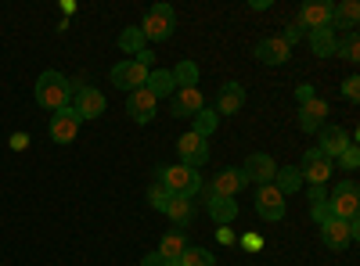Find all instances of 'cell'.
Masks as SVG:
<instances>
[{"label": "cell", "instance_id": "d6986e66", "mask_svg": "<svg viewBox=\"0 0 360 266\" xmlns=\"http://www.w3.org/2000/svg\"><path fill=\"white\" fill-rule=\"evenodd\" d=\"M256 58H259L263 65H285L288 58H292V47L281 36H266V40L256 44Z\"/></svg>", "mask_w": 360, "mask_h": 266}, {"label": "cell", "instance_id": "5bb4252c", "mask_svg": "<svg viewBox=\"0 0 360 266\" xmlns=\"http://www.w3.org/2000/svg\"><path fill=\"white\" fill-rule=\"evenodd\" d=\"M242 173H245V180H249V184H256V187H266V184H274L278 162L270 159V155H263V152H256V155H249V159H245Z\"/></svg>", "mask_w": 360, "mask_h": 266}, {"label": "cell", "instance_id": "f1b7e54d", "mask_svg": "<svg viewBox=\"0 0 360 266\" xmlns=\"http://www.w3.org/2000/svg\"><path fill=\"white\" fill-rule=\"evenodd\" d=\"M119 51H127V54H141V51H148V40H144V33L137 25H130V29H123V33H119Z\"/></svg>", "mask_w": 360, "mask_h": 266}, {"label": "cell", "instance_id": "f35d334b", "mask_svg": "<svg viewBox=\"0 0 360 266\" xmlns=\"http://www.w3.org/2000/svg\"><path fill=\"white\" fill-rule=\"evenodd\" d=\"M295 98H299V105H303V101H310V98H317L314 83H303V86H295Z\"/></svg>", "mask_w": 360, "mask_h": 266}, {"label": "cell", "instance_id": "52a82bcc", "mask_svg": "<svg viewBox=\"0 0 360 266\" xmlns=\"http://www.w3.org/2000/svg\"><path fill=\"white\" fill-rule=\"evenodd\" d=\"M328 209H332L335 220H353L356 209H360V187H356L353 180L335 184V191L328 194Z\"/></svg>", "mask_w": 360, "mask_h": 266}, {"label": "cell", "instance_id": "83f0119b", "mask_svg": "<svg viewBox=\"0 0 360 266\" xmlns=\"http://www.w3.org/2000/svg\"><path fill=\"white\" fill-rule=\"evenodd\" d=\"M217 126H220V115L213 112V108H202L198 115H195V137H202V140H209V137H213L217 133Z\"/></svg>", "mask_w": 360, "mask_h": 266}, {"label": "cell", "instance_id": "603a6c76", "mask_svg": "<svg viewBox=\"0 0 360 266\" xmlns=\"http://www.w3.org/2000/svg\"><path fill=\"white\" fill-rule=\"evenodd\" d=\"M205 209L213 216L217 227H231L234 216H238V201L234 198H217V194H205Z\"/></svg>", "mask_w": 360, "mask_h": 266}, {"label": "cell", "instance_id": "74e56055", "mask_svg": "<svg viewBox=\"0 0 360 266\" xmlns=\"http://www.w3.org/2000/svg\"><path fill=\"white\" fill-rule=\"evenodd\" d=\"M242 248H245V252H259V248H263V238H259V234H245Z\"/></svg>", "mask_w": 360, "mask_h": 266}, {"label": "cell", "instance_id": "44dd1931", "mask_svg": "<svg viewBox=\"0 0 360 266\" xmlns=\"http://www.w3.org/2000/svg\"><path fill=\"white\" fill-rule=\"evenodd\" d=\"M356 22H360V4L356 0H342V4L332 8V33L339 36V29H346V33H356Z\"/></svg>", "mask_w": 360, "mask_h": 266}, {"label": "cell", "instance_id": "5b68a950", "mask_svg": "<svg viewBox=\"0 0 360 266\" xmlns=\"http://www.w3.org/2000/svg\"><path fill=\"white\" fill-rule=\"evenodd\" d=\"M360 238V220L353 216V220H328L324 227H321V241L332 248V252H342L349 241H356Z\"/></svg>", "mask_w": 360, "mask_h": 266}, {"label": "cell", "instance_id": "d590c367", "mask_svg": "<svg viewBox=\"0 0 360 266\" xmlns=\"http://www.w3.org/2000/svg\"><path fill=\"white\" fill-rule=\"evenodd\" d=\"M310 220H314L317 227H324L328 220H332V209H328V201H321V205H310Z\"/></svg>", "mask_w": 360, "mask_h": 266}, {"label": "cell", "instance_id": "4fadbf2b", "mask_svg": "<svg viewBox=\"0 0 360 266\" xmlns=\"http://www.w3.org/2000/svg\"><path fill=\"white\" fill-rule=\"evenodd\" d=\"M47 133H51L54 144H72V140L79 137V119H76V112H72V108L54 112L51 123H47Z\"/></svg>", "mask_w": 360, "mask_h": 266}, {"label": "cell", "instance_id": "60d3db41", "mask_svg": "<svg viewBox=\"0 0 360 266\" xmlns=\"http://www.w3.org/2000/svg\"><path fill=\"white\" fill-rule=\"evenodd\" d=\"M141 266H169V262H166V259H162L159 252H148V255L141 259Z\"/></svg>", "mask_w": 360, "mask_h": 266}, {"label": "cell", "instance_id": "ab89813d", "mask_svg": "<svg viewBox=\"0 0 360 266\" xmlns=\"http://www.w3.org/2000/svg\"><path fill=\"white\" fill-rule=\"evenodd\" d=\"M213 234H217V241H220V245H234V234H231V227H217Z\"/></svg>", "mask_w": 360, "mask_h": 266}, {"label": "cell", "instance_id": "6da1fadb", "mask_svg": "<svg viewBox=\"0 0 360 266\" xmlns=\"http://www.w3.org/2000/svg\"><path fill=\"white\" fill-rule=\"evenodd\" d=\"M33 98H37V105L44 108V112H62V108H69L72 105V83L62 76V72H54V69H47V72H40L37 76V86H33Z\"/></svg>", "mask_w": 360, "mask_h": 266}, {"label": "cell", "instance_id": "e0dca14e", "mask_svg": "<svg viewBox=\"0 0 360 266\" xmlns=\"http://www.w3.org/2000/svg\"><path fill=\"white\" fill-rule=\"evenodd\" d=\"M328 123V101L324 98H310L299 105V130L303 133H317Z\"/></svg>", "mask_w": 360, "mask_h": 266}, {"label": "cell", "instance_id": "4dcf8cb0", "mask_svg": "<svg viewBox=\"0 0 360 266\" xmlns=\"http://www.w3.org/2000/svg\"><path fill=\"white\" fill-rule=\"evenodd\" d=\"M176 266H217V255L209 252V248H195V245H188L184 255L176 259Z\"/></svg>", "mask_w": 360, "mask_h": 266}, {"label": "cell", "instance_id": "2e32d148", "mask_svg": "<svg viewBox=\"0 0 360 266\" xmlns=\"http://www.w3.org/2000/svg\"><path fill=\"white\" fill-rule=\"evenodd\" d=\"M155 98L148 94V86H141V91H134V94H127V115L137 123V126H148L155 119Z\"/></svg>", "mask_w": 360, "mask_h": 266}, {"label": "cell", "instance_id": "836d02e7", "mask_svg": "<svg viewBox=\"0 0 360 266\" xmlns=\"http://www.w3.org/2000/svg\"><path fill=\"white\" fill-rule=\"evenodd\" d=\"M335 162H339V166H342L346 173H353V169L360 166V147H356V144H349V147H346V152H342V155H339Z\"/></svg>", "mask_w": 360, "mask_h": 266}, {"label": "cell", "instance_id": "9c48e42d", "mask_svg": "<svg viewBox=\"0 0 360 266\" xmlns=\"http://www.w3.org/2000/svg\"><path fill=\"white\" fill-rule=\"evenodd\" d=\"M205 108V98L198 86H180V91L169 98V115L173 119H195V115Z\"/></svg>", "mask_w": 360, "mask_h": 266}, {"label": "cell", "instance_id": "8fae6325", "mask_svg": "<svg viewBox=\"0 0 360 266\" xmlns=\"http://www.w3.org/2000/svg\"><path fill=\"white\" fill-rule=\"evenodd\" d=\"M249 180H245V173L242 166H224L217 176H213V184L205 187V194H217V198H234L238 191H242Z\"/></svg>", "mask_w": 360, "mask_h": 266}, {"label": "cell", "instance_id": "cb8c5ba5", "mask_svg": "<svg viewBox=\"0 0 360 266\" xmlns=\"http://www.w3.org/2000/svg\"><path fill=\"white\" fill-rule=\"evenodd\" d=\"M184 248H188V230H166L162 234V241H159V255L166 259V262H176L180 255H184Z\"/></svg>", "mask_w": 360, "mask_h": 266}, {"label": "cell", "instance_id": "b9f144b4", "mask_svg": "<svg viewBox=\"0 0 360 266\" xmlns=\"http://www.w3.org/2000/svg\"><path fill=\"white\" fill-rule=\"evenodd\" d=\"M11 147H15V152H25V147H29V133H15L11 137Z\"/></svg>", "mask_w": 360, "mask_h": 266}, {"label": "cell", "instance_id": "d6a6232c", "mask_svg": "<svg viewBox=\"0 0 360 266\" xmlns=\"http://www.w3.org/2000/svg\"><path fill=\"white\" fill-rule=\"evenodd\" d=\"M148 205H152L155 213H166V205H169V191H166L159 180H155L152 187H148Z\"/></svg>", "mask_w": 360, "mask_h": 266}, {"label": "cell", "instance_id": "30bf717a", "mask_svg": "<svg viewBox=\"0 0 360 266\" xmlns=\"http://www.w3.org/2000/svg\"><path fill=\"white\" fill-rule=\"evenodd\" d=\"M353 140H349V133L342 130V126H335V123H324L321 130H317V152L324 155V159H339L346 147H349Z\"/></svg>", "mask_w": 360, "mask_h": 266}, {"label": "cell", "instance_id": "8d00e7d4", "mask_svg": "<svg viewBox=\"0 0 360 266\" xmlns=\"http://www.w3.org/2000/svg\"><path fill=\"white\" fill-rule=\"evenodd\" d=\"M303 36H307V29H303V25H299V22H292V25L285 29V36H281V40H285V44L292 47L295 40H303Z\"/></svg>", "mask_w": 360, "mask_h": 266}, {"label": "cell", "instance_id": "7402d4cb", "mask_svg": "<svg viewBox=\"0 0 360 266\" xmlns=\"http://www.w3.org/2000/svg\"><path fill=\"white\" fill-rule=\"evenodd\" d=\"M166 216L173 220V227H176V230H188V227L195 223V198H180V194H169Z\"/></svg>", "mask_w": 360, "mask_h": 266}, {"label": "cell", "instance_id": "9a60e30c", "mask_svg": "<svg viewBox=\"0 0 360 266\" xmlns=\"http://www.w3.org/2000/svg\"><path fill=\"white\" fill-rule=\"evenodd\" d=\"M256 213L266 220V223H278L285 220V194L274 187V184H266L256 191Z\"/></svg>", "mask_w": 360, "mask_h": 266}, {"label": "cell", "instance_id": "1f68e13d", "mask_svg": "<svg viewBox=\"0 0 360 266\" xmlns=\"http://www.w3.org/2000/svg\"><path fill=\"white\" fill-rule=\"evenodd\" d=\"M335 54L342 58V62H349V65H356V62H360V36H356V33H346V36L339 40V47H335Z\"/></svg>", "mask_w": 360, "mask_h": 266}, {"label": "cell", "instance_id": "7bdbcfd3", "mask_svg": "<svg viewBox=\"0 0 360 266\" xmlns=\"http://www.w3.org/2000/svg\"><path fill=\"white\" fill-rule=\"evenodd\" d=\"M321 201H328V191L324 187H310V205H321Z\"/></svg>", "mask_w": 360, "mask_h": 266}, {"label": "cell", "instance_id": "4316f807", "mask_svg": "<svg viewBox=\"0 0 360 266\" xmlns=\"http://www.w3.org/2000/svg\"><path fill=\"white\" fill-rule=\"evenodd\" d=\"M274 187L288 198V194H295L299 187H303V176H299V166H281L278 173H274Z\"/></svg>", "mask_w": 360, "mask_h": 266}, {"label": "cell", "instance_id": "ee69618b", "mask_svg": "<svg viewBox=\"0 0 360 266\" xmlns=\"http://www.w3.org/2000/svg\"><path fill=\"white\" fill-rule=\"evenodd\" d=\"M137 62L152 69V65H155V54H152V51H141V54H137Z\"/></svg>", "mask_w": 360, "mask_h": 266}, {"label": "cell", "instance_id": "ffe728a7", "mask_svg": "<svg viewBox=\"0 0 360 266\" xmlns=\"http://www.w3.org/2000/svg\"><path fill=\"white\" fill-rule=\"evenodd\" d=\"M242 105H245V86H242V83H224L220 94H217V108H213V112L224 119V115L242 112Z\"/></svg>", "mask_w": 360, "mask_h": 266}, {"label": "cell", "instance_id": "e575fe53", "mask_svg": "<svg viewBox=\"0 0 360 266\" xmlns=\"http://www.w3.org/2000/svg\"><path fill=\"white\" fill-rule=\"evenodd\" d=\"M342 98L346 101H360V79L356 76H346L342 79Z\"/></svg>", "mask_w": 360, "mask_h": 266}, {"label": "cell", "instance_id": "d4e9b609", "mask_svg": "<svg viewBox=\"0 0 360 266\" xmlns=\"http://www.w3.org/2000/svg\"><path fill=\"white\" fill-rule=\"evenodd\" d=\"M148 94H152L155 101L159 98H169V94H176V83H173V72L169 69H152V72H148Z\"/></svg>", "mask_w": 360, "mask_h": 266}, {"label": "cell", "instance_id": "8992f818", "mask_svg": "<svg viewBox=\"0 0 360 266\" xmlns=\"http://www.w3.org/2000/svg\"><path fill=\"white\" fill-rule=\"evenodd\" d=\"M332 173H335V162L324 159L317 147H310L303 155V162H299V176H303V184H310V187H324L332 180Z\"/></svg>", "mask_w": 360, "mask_h": 266}, {"label": "cell", "instance_id": "277c9868", "mask_svg": "<svg viewBox=\"0 0 360 266\" xmlns=\"http://www.w3.org/2000/svg\"><path fill=\"white\" fill-rule=\"evenodd\" d=\"M69 108L76 112L79 123H86V119H101L105 108H108V101H105V94L98 91V86H79V83H72V105H69Z\"/></svg>", "mask_w": 360, "mask_h": 266}, {"label": "cell", "instance_id": "f546056e", "mask_svg": "<svg viewBox=\"0 0 360 266\" xmlns=\"http://www.w3.org/2000/svg\"><path fill=\"white\" fill-rule=\"evenodd\" d=\"M173 72V83H176V91H180V86H198V65L191 62V58H184V62H180L176 69H169Z\"/></svg>", "mask_w": 360, "mask_h": 266}, {"label": "cell", "instance_id": "3957f363", "mask_svg": "<svg viewBox=\"0 0 360 266\" xmlns=\"http://www.w3.org/2000/svg\"><path fill=\"white\" fill-rule=\"evenodd\" d=\"M141 33H144V40L148 44H162V40H169L173 36V29H176V15H173V8L169 4H152L148 8V15L141 18Z\"/></svg>", "mask_w": 360, "mask_h": 266}, {"label": "cell", "instance_id": "484cf974", "mask_svg": "<svg viewBox=\"0 0 360 266\" xmlns=\"http://www.w3.org/2000/svg\"><path fill=\"white\" fill-rule=\"evenodd\" d=\"M307 40H310V51L317 58H332L335 47H339V36L332 33V29H314V33H307Z\"/></svg>", "mask_w": 360, "mask_h": 266}, {"label": "cell", "instance_id": "7c38bea8", "mask_svg": "<svg viewBox=\"0 0 360 266\" xmlns=\"http://www.w3.org/2000/svg\"><path fill=\"white\" fill-rule=\"evenodd\" d=\"M176 152H180V166H188V169H202L209 162V144L202 137H195L191 130L176 140Z\"/></svg>", "mask_w": 360, "mask_h": 266}, {"label": "cell", "instance_id": "ba28073f", "mask_svg": "<svg viewBox=\"0 0 360 266\" xmlns=\"http://www.w3.org/2000/svg\"><path fill=\"white\" fill-rule=\"evenodd\" d=\"M148 72H152V69L141 65L137 58H130V62H119V65H112V86L134 94V91H141V86L148 83Z\"/></svg>", "mask_w": 360, "mask_h": 266}, {"label": "cell", "instance_id": "7a4b0ae2", "mask_svg": "<svg viewBox=\"0 0 360 266\" xmlns=\"http://www.w3.org/2000/svg\"><path fill=\"white\" fill-rule=\"evenodd\" d=\"M155 173H159V184H162L169 194H180V198L202 194V176H198V169H188V166H162V169H155Z\"/></svg>", "mask_w": 360, "mask_h": 266}, {"label": "cell", "instance_id": "ac0fdd59", "mask_svg": "<svg viewBox=\"0 0 360 266\" xmlns=\"http://www.w3.org/2000/svg\"><path fill=\"white\" fill-rule=\"evenodd\" d=\"M332 8L328 0H310V4H303V11H299V25L307 29V33H314V29H328L332 25Z\"/></svg>", "mask_w": 360, "mask_h": 266}]
</instances>
